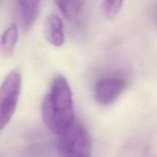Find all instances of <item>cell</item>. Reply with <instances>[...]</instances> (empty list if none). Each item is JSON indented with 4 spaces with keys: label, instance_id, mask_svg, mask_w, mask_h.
<instances>
[{
    "label": "cell",
    "instance_id": "cell-1",
    "mask_svg": "<svg viewBox=\"0 0 157 157\" xmlns=\"http://www.w3.org/2000/svg\"><path fill=\"white\" fill-rule=\"evenodd\" d=\"M41 115L46 127L57 136L65 131L75 121L71 90L62 75L53 80L42 102Z\"/></svg>",
    "mask_w": 157,
    "mask_h": 157
},
{
    "label": "cell",
    "instance_id": "cell-2",
    "mask_svg": "<svg viewBox=\"0 0 157 157\" xmlns=\"http://www.w3.org/2000/svg\"><path fill=\"white\" fill-rule=\"evenodd\" d=\"M58 136V151L61 156H90L91 141L84 124L75 118Z\"/></svg>",
    "mask_w": 157,
    "mask_h": 157
},
{
    "label": "cell",
    "instance_id": "cell-3",
    "mask_svg": "<svg viewBox=\"0 0 157 157\" xmlns=\"http://www.w3.org/2000/svg\"><path fill=\"white\" fill-rule=\"evenodd\" d=\"M21 87V76L12 71L6 76L0 90V129L2 130L12 119L18 104Z\"/></svg>",
    "mask_w": 157,
    "mask_h": 157
},
{
    "label": "cell",
    "instance_id": "cell-4",
    "mask_svg": "<svg viewBox=\"0 0 157 157\" xmlns=\"http://www.w3.org/2000/svg\"><path fill=\"white\" fill-rule=\"evenodd\" d=\"M126 87L127 83L121 78L109 77L102 78L95 85V100L101 105H110L122 94Z\"/></svg>",
    "mask_w": 157,
    "mask_h": 157
},
{
    "label": "cell",
    "instance_id": "cell-5",
    "mask_svg": "<svg viewBox=\"0 0 157 157\" xmlns=\"http://www.w3.org/2000/svg\"><path fill=\"white\" fill-rule=\"evenodd\" d=\"M44 34L46 39L52 45L61 47L64 44V26L58 15H50L46 18L44 24Z\"/></svg>",
    "mask_w": 157,
    "mask_h": 157
},
{
    "label": "cell",
    "instance_id": "cell-6",
    "mask_svg": "<svg viewBox=\"0 0 157 157\" xmlns=\"http://www.w3.org/2000/svg\"><path fill=\"white\" fill-rule=\"evenodd\" d=\"M21 22L25 29L28 30L35 22L41 6V0H15Z\"/></svg>",
    "mask_w": 157,
    "mask_h": 157
},
{
    "label": "cell",
    "instance_id": "cell-7",
    "mask_svg": "<svg viewBox=\"0 0 157 157\" xmlns=\"http://www.w3.org/2000/svg\"><path fill=\"white\" fill-rule=\"evenodd\" d=\"M18 37V28L15 23L10 25L3 32L0 41V49L4 58H9L14 55Z\"/></svg>",
    "mask_w": 157,
    "mask_h": 157
},
{
    "label": "cell",
    "instance_id": "cell-8",
    "mask_svg": "<svg viewBox=\"0 0 157 157\" xmlns=\"http://www.w3.org/2000/svg\"><path fill=\"white\" fill-rule=\"evenodd\" d=\"M61 13L67 19H75L79 15L84 6V0H56Z\"/></svg>",
    "mask_w": 157,
    "mask_h": 157
},
{
    "label": "cell",
    "instance_id": "cell-9",
    "mask_svg": "<svg viewBox=\"0 0 157 157\" xmlns=\"http://www.w3.org/2000/svg\"><path fill=\"white\" fill-rule=\"evenodd\" d=\"M124 0H103L101 11L106 18L111 19L115 18L121 11Z\"/></svg>",
    "mask_w": 157,
    "mask_h": 157
}]
</instances>
